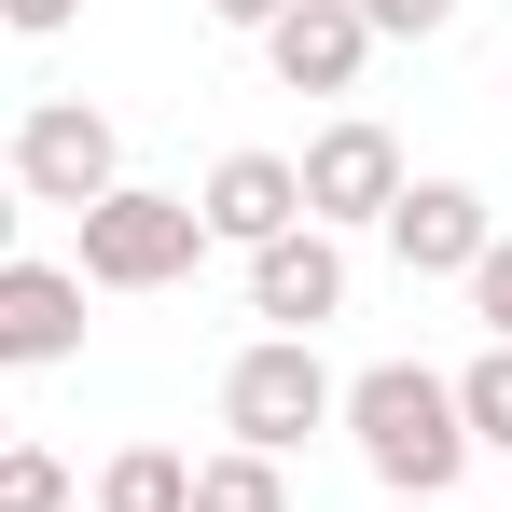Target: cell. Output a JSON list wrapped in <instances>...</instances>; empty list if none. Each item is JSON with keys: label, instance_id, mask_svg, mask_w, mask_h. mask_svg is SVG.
Listing matches in <instances>:
<instances>
[{"label": "cell", "instance_id": "6da1fadb", "mask_svg": "<svg viewBox=\"0 0 512 512\" xmlns=\"http://www.w3.org/2000/svg\"><path fill=\"white\" fill-rule=\"evenodd\" d=\"M333 416H346V443L374 457V485H388V499H443V485L471 471L457 374H429V360H374V374H346Z\"/></svg>", "mask_w": 512, "mask_h": 512}, {"label": "cell", "instance_id": "7a4b0ae2", "mask_svg": "<svg viewBox=\"0 0 512 512\" xmlns=\"http://www.w3.org/2000/svg\"><path fill=\"white\" fill-rule=\"evenodd\" d=\"M194 250H208V222H194V194H153V180H111L84 208V291H167V277H194Z\"/></svg>", "mask_w": 512, "mask_h": 512}, {"label": "cell", "instance_id": "3957f363", "mask_svg": "<svg viewBox=\"0 0 512 512\" xmlns=\"http://www.w3.org/2000/svg\"><path fill=\"white\" fill-rule=\"evenodd\" d=\"M222 429H236L250 457H291L305 429H333V360H319V333L236 346V374H222Z\"/></svg>", "mask_w": 512, "mask_h": 512}, {"label": "cell", "instance_id": "277c9868", "mask_svg": "<svg viewBox=\"0 0 512 512\" xmlns=\"http://www.w3.org/2000/svg\"><path fill=\"white\" fill-rule=\"evenodd\" d=\"M14 194H28V208H70V222H84L97 194H111V180H125V139H111V111H97V97H42V111H28V125H14Z\"/></svg>", "mask_w": 512, "mask_h": 512}, {"label": "cell", "instance_id": "5b68a950", "mask_svg": "<svg viewBox=\"0 0 512 512\" xmlns=\"http://www.w3.org/2000/svg\"><path fill=\"white\" fill-rule=\"evenodd\" d=\"M291 180H305V222L319 236H346V222H388V194H402V139L374 125V111H346V125H319L305 153H291Z\"/></svg>", "mask_w": 512, "mask_h": 512}, {"label": "cell", "instance_id": "8992f818", "mask_svg": "<svg viewBox=\"0 0 512 512\" xmlns=\"http://www.w3.org/2000/svg\"><path fill=\"white\" fill-rule=\"evenodd\" d=\"M485 236H499V208H485L471 180H402V194H388V250H402V277H471Z\"/></svg>", "mask_w": 512, "mask_h": 512}, {"label": "cell", "instance_id": "52a82bcc", "mask_svg": "<svg viewBox=\"0 0 512 512\" xmlns=\"http://www.w3.org/2000/svg\"><path fill=\"white\" fill-rule=\"evenodd\" d=\"M250 319H277V333H319V319H346V236H319V222L263 236V250H250Z\"/></svg>", "mask_w": 512, "mask_h": 512}, {"label": "cell", "instance_id": "ba28073f", "mask_svg": "<svg viewBox=\"0 0 512 512\" xmlns=\"http://www.w3.org/2000/svg\"><path fill=\"white\" fill-rule=\"evenodd\" d=\"M42 360H84V277L70 263H0V374H42Z\"/></svg>", "mask_w": 512, "mask_h": 512}, {"label": "cell", "instance_id": "9c48e42d", "mask_svg": "<svg viewBox=\"0 0 512 512\" xmlns=\"http://www.w3.org/2000/svg\"><path fill=\"white\" fill-rule=\"evenodd\" d=\"M194 222H208V250H263V236H291V222H305L291 153H222V167L194 180Z\"/></svg>", "mask_w": 512, "mask_h": 512}, {"label": "cell", "instance_id": "30bf717a", "mask_svg": "<svg viewBox=\"0 0 512 512\" xmlns=\"http://www.w3.org/2000/svg\"><path fill=\"white\" fill-rule=\"evenodd\" d=\"M360 56H374L360 0H291V14L263 28V70H277L291 97H346V84H360Z\"/></svg>", "mask_w": 512, "mask_h": 512}, {"label": "cell", "instance_id": "8fae6325", "mask_svg": "<svg viewBox=\"0 0 512 512\" xmlns=\"http://www.w3.org/2000/svg\"><path fill=\"white\" fill-rule=\"evenodd\" d=\"M97 512H194V457H167V443H125V457L97 471Z\"/></svg>", "mask_w": 512, "mask_h": 512}, {"label": "cell", "instance_id": "7c38bea8", "mask_svg": "<svg viewBox=\"0 0 512 512\" xmlns=\"http://www.w3.org/2000/svg\"><path fill=\"white\" fill-rule=\"evenodd\" d=\"M194 512H291V471L250 457V443H222V457H194Z\"/></svg>", "mask_w": 512, "mask_h": 512}, {"label": "cell", "instance_id": "4fadbf2b", "mask_svg": "<svg viewBox=\"0 0 512 512\" xmlns=\"http://www.w3.org/2000/svg\"><path fill=\"white\" fill-rule=\"evenodd\" d=\"M457 429H471V457H512V346H485L457 374Z\"/></svg>", "mask_w": 512, "mask_h": 512}, {"label": "cell", "instance_id": "5bb4252c", "mask_svg": "<svg viewBox=\"0 0 512 512\" xmlns=\"http://www.w3.org/2000/svg\"><path fill=\"white\" fill-rule=\"evenodd\" d=\"M0 512H70V457L56 443H0Z\"/></svg>", "mask_w": 512, "mask_h": 512}, {"label": "cell", "instance_id": "9a60e30c", "mask_svg": "<svg viewBox=\"0 0 512 512\" xmlns=\"http://www.w3.org/2000/svg\"><path fill=\"white\" fill-rule=\"evenodd\" d=\"M471 319H485V346H512V222L485 236V263H471Z\"/></svg>", "mask_w": 512, "mask_h": 512}, {"label": "cell", "instance_id": "2e32d148", "mask_svg": "<svg viewBox=\"0 0 512 512\" xmlns=\"http://www.w3.org/2000/svg\"><path fill=\"white\" fill-rule=\"evenodd\" d=\"M360 28L374 42H429V28H457V0H360Z\"/></svg>", "mask_w": 512, "mask_h": 512}, {"label": "cell", "instance_id": "e0dca14e", "mask_svg": "<svg viewBox=\"0 0 512 512\" xmlns=\"http://www.w3.org/2000/svg\"><path fill=\"white\" fill-rule=\"evenodd\" d=\"M70 14H84V0H0V28H28V42H56Z\"/></svg>", "mask_w": 512, "mask_h": 512}, {"label": "cell", "instance_id": "ac0fdd59", "mask_svg": "<svg viewBox=\"0 0 512 512\" xmlns=\"http://www.w3.org/2000/svg\"><path fill=\"white\" fill-rule=\"evenodd\" d=\"M208 14H222V28H250V42H263V28H277L291 0H208Z\"/></svg>", "mask_w": 512, "mask_h": 512}, {"label": "cell", "instance_id": "d6986e66", "mask_svg": "<svg viewBox=\"0 0 512 512\" xmlns=\"http://www.w3.org/2000/svg\"><path fill=\"white\" fill-rule=\"evenodd\" d=\"M14 222H28V194H14V180H0V263H14Z\"/></svg>", "mask_w": 512, "mask_h": 512}, {"label": "cell", "instance_id": "ffe728a7", "mask_svg": "<svg viewBox=\"0 0 512 512\" xmlns=\"http://www.w3.org/2000/svg\"><path fill=\"white\" fill-rule=\"evenodd\" d=\"M388 512H443V499H388Z\"/></svg>", "mask_w": 512, "mask_h": 512}, {"label": "cell", "instance_id": "44dd1931", "mask_svg": "<svg viewBox=\"0 0 512 512\" xmlns=\"http://www.w3.org/2000/svg\"><path fill=\"white\" fill-rule=\"evenodd\" d=\"M0 443H14V416H0Z\"/></svg>", "mask_w": 512, "mask_h": 512}]
</instances>
